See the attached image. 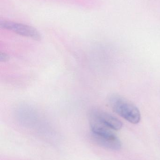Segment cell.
Here are the masks:
<instances>
[{
  "mask_svg": "<svg viewBox=\"0 0 160 160\" xmlns=\"http://www.w3.org/2000/svg\"><path fill=\"white\" fill-rule=\"evenodd\" d=\"M109 103L115 112L125 120L133 124L140 122L141 112L132 102L119 95H113L110 97Z\"/></svg>",
  "mask_w": 160,
  "mask_h": 160,
  "instance_id": "6da1fadb",
  "label": "cell"
},
{
  "mask_svg": "<svg viewBox=\"0 0 160 160\" xmlns=\"http://www.w3.org/2000/svg\"><path fill=\"white\" fill-rule=\"evenodd\" d=\"M0 27L34 40H39L41 39V35L36 29L22 23L4 21L0 22Z\"/></svg>",
  "mask_w": 160,
  "mask_h": 160,
  "instance_id": "7a4b0ae2",
  "label": "cell"
},
{
  "mask_svg": "<svg viewBox=\"0 0 160 160\" xmlns=\"http://www.w3.org/2000/svg\"><path fill=\"white\" fill-rule=\"evenodd\" d=\"M90 118L99 121L113 130H119L123 126L122 122L118 118L100 110H94L91 111Z\"/></svg>",
  "mask_w": 160,
  "mask_h": 160,
  "instance_id": "3957f363",
  "label": "cell"
},
{
  "mask_svg": "<svg viewBox=\"0 0 160 160\" xmlns=\"http://www.w3.org/2000/svg\"><path fill=\"white\" fill-rule=\"evenodd\" d=\"M92 137L96 143L104 148L113 150H118L121 148V142L116 135L99 136L92 134Z\"/></svg>",
  "mask_w": 160,
  "mask_h": 160,
  "instance_id": "277c9868",
  "label": "cell"
},
{
  "mask_svg": "<svg viewBox=\"0 0 160 160\" xmlns=\"http://www.w3.org/2000/svg\"><path fill=\"white\" fill-rule=\"evenodd\" d=\"M9 57L8 54L4 52L0 53V61L1 62H6L9 60Z\"/></svg>",
  "mask_w": 160,
  "mask_h": 160,
  "instance_id": "5b68a950",
  "label": "cell"
}]
</instances>
